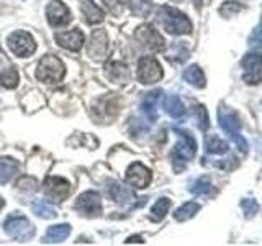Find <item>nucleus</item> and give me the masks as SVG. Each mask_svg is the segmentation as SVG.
Instances as JSON below:
<instances>
[{
    "label": "nucleus",
    "mask_w": 262,
    "mask_h": 246,
    "mask_svg": "<svg viewBox=\"0 0 262 246\" xmlns=\"http://www.w3.org/2000/svg\"><path fill=\"white\" fill-rule=\"evenodd\" d=\"M158 20L162 28L170 35H188L192 33V22L187 15L179 12L174 7H161L158 12Z\"/></svg>",
    "instance_id": "obj_1"
},
{
    "label": "nucleus",
    "mask_w": 262,
    "mask_h": 246,
    "mask_svg": "<svg viewBox=\"0 0 262 246\" xmlns=\"http://www.w3.org/2000/svg\"><path fill=\"white\" fill-rule=\"evenodd\" d=\"M218 120L220 127L223 128L229 138H233L236 146L239 148L241 153H248V141L239 135L241 130V120L237 117V113L231 109H228L226 105H220L218 109Z\"/></svg>",
    "instance_id": "obj_2"
},
{
    "label": "nucleus",
    "mask_w": 262,
    "mask_h": 246,
    "mask_svg": "<svg viewBox=\"0 0 262 246\" xmlns=\"http://www.w3.org/2000/svg\"><path fill=\"white\" fill-rule=\"evenodd\" d=\"M176 131H177L180 141L174 148V151H172V162H174V169L177 172H180V171H184L185 164L188 161L193 159V156L196 153V143L188 131L179 130V128H176Z\"/></svg>",
    "instance_id": "obj_3"
},
{
    "label": "nucleus",
    "mask_w": 262,
    "mask_h": 246,
    "mask_svg": "<svg viewBox=\"0 0 262 246\" xmlns=\"http://www.w3.org/2000/svg\"><path fill=\"white\" fill-rule=\"evenodd\" d=\"M66 74V66L64 63L56 56H45L39 61L38 69H36V77L48 84L53 82H59Z\"/></svg>",
    "instance_id": "obj_4"
},
{
    "label": "nucleus",
    "mask_w": 262,
    "mask_h": 246,
    "mask_svg": "<svg viewBox=\"0 0 262 246\" xmlns=\"http://www.w3.org/2000/svg\"><path fill=\"white\" fill-rule=\"evenodd\" d=\"M5 232L18 241H28L35 235V228L30 223V220L23 215H12L4 223Z\"/></svg>",
    "instance_id": "obj_5"
},
{
    "label": "nucleus",
    "mask_w": 262,
    "mask_h": 246,
    "mask_svg": "<svg viewBox=\"0 0 262 246\" xmlns=\"http://www.w3.org/2000/svg\"><path fill=\"white\" fill-rule=\"evenodd\" d=\"M7 45L12 49V53L20 56V57H27L31 56L36 51V43L33 36L27 31H13L10 36L7 38Z\"/></svg>",
    "instance_id": "obj_6"
},
{
    "label": "nucleus",
    "mask_w": 262,
    "mask_h": 246,
    "mask_svg": "<svg viewBox=\"0 0 262 246\" xmlns=\"http://www.w3.org/2000/svg\"><path fill=\"white\" fill-rule=\"evenodd\" d=\"M162 79V68L152 56H144L138 61V80L141 84H154Z\"/></svg>",
    "instance_id": "obj_7"
},
{
    "label": "nucleus",
    "mask_w": 262,
    "mask_h": 246,
    "mask_svg": "<svg viewBox=\"0 0 262 246\" xmlns=\"http://www.w3.org/2000/svg\"><path fill=\"white\" fill-rule=\"evenodd\" d=\"M241 66L244 69L243 79L249 86H256L262 82V53H249L243 57Z\"/></svg>",
    "instance_id": "obj_8"
},
{
    "label": "nucleus",
    "mask_w": 262,
    "mask_h": 246,
    "mask_svg": "<svg viewBox=\"0 0 262 246\" xmlns=\"http://www.w3.org/2000/svg\"><path fill=\"white\" fill-rule=\"evenodd\" d=\"M87 54L95 61H102L108 54V36L105 30H94L87 43Z\"/></svg>",
    "instance_id": "obj_9"
},
{
    "label": "nucleus",
    "mask_w": 262,
    "mask_h": 246,
    "mask_svg": "<svg viewBox=\"0 0 262 246\" xmlns=\"http://www.w3.org/2000/svg\"><path fill=\"white\" fill-rule=\"evenodd\" d=\"M136 39L141 43L143 46H146L147 49L151 51H162L166 43H164V38L158 33L154 27L151 25H141L138 30H136Z\"/></svg>",
    "instance_id": "obj_10"
},
{
    "label": "nucleus",
    "mask_w": 262,
    "mask_h": 246,
    "mask_svg": "<svg viewBox=\"0 0 262 246\" xmlns=\"http://www.w3.org/2000/svg\"><path fill=\"white\" fill-rule=\"evenodd\" d=\"M46 18L51 27H66L71 23L72 15L61 0H51L46 8Z\"/></svg>",
    "instance_id": "obj_11"
},
{
    "label": "nucleus",
    "mask_w": 262,
    "mask_h": 246,
    "mask_svg": "<svg viewBox=\"0 0 262 246\" xmlns=\"http://www.w3.org/2000/svg\"><path fill=\"white\" fill-rule=\"evenodd\" d=\"M76 209L87 217H98L102 213V200L100 195L94 191H87L76 202Z\"/></svg>",
    "instance_id": "obj_12"
},
{
    "label": "nucleus",
    "mask_w": 262,
    "mask_h": 246,
    "mask_svg": "<svg viewBox=\"0 0 262 246\" xmlns=\"http://www.w3.org/2000/svg\"><path fill=\"white\" fill-rule=\"evenodd\" d=\"M45 191L53 200L62 202L71 194V184L62 177H48L45 180Z\"/></svg>",
    "instance_id": "obj_13"
},
{
    "label": "nucleus",
    "mask_w": 262,
    "mask_h": 246,
    "mask_svg": "<svg viewBox=\"0 0 262 246\" xmlns=\"http://www.w3.org/2000/svg\"><path fill=\"white\" fill-rule=\"evenodd\" d=\"M151 179H152L151 171L146 166H143L141 162H133L126 169V180H128V184H131L133 187L144 189L149 186Z\"/></svg>",
    "instance_id": "obj_14"
},
{
    "label": "nucleus",
    "mask_w": 262,
    "mask_h": 246,
    "mask_svg": "<svg viewBox=\"0 0 262 246\" xmlns=\"http://www.w3.org/2000/svg\"><path fill=\"white\" fill-rule=\"evenodd\" d=\"M56 41L62 46L64 49H69V51H79L84 45V33L79 28L71 30V31H62V33H56Z\"/></svg>",
    "instance_id": "obj_15"
},
{
    "label": "nucleus",
    "mask_w": 262,
    "mask_h": 246,
    "mask_svg": "<svg viewBox=\"0 0 262 246\" xmlns=\"http://www.w3.org/2000/svg\"><path fill=\"white\" fill-rule=\"evenodd\" d=\"M105 74L115 84H128L129 82V69L128 66L118 61H112L105 66Z\"/></svg>",
    "instance_id": "obj_16"
},
{
    "label": "nucleus",
    "mask_w": 262,
    "mask_h": 246,
    "mask_svg": "<svg viewBox=\"0 0 262 246\" xmlns=\"http://www.w3.org/2000/svg\"><path fill=\"white\" fill-rule=\"evenodd\" d=\"M80 10L84 18L89 25H97V23H102L105 18V13L100 7H97L92 0H82L80 2Z\"/></svg>",
    "instance_id": "obj_17"
},
{
    "label": "nucleus",
    "mask_w": 262,
    "mask_h": 246,
    "mask_svg": "<svg viewBox=\"0 0 262 246\" xmlns=\"http://www.w3.org/2000/svg\"><path fill=\"white\" fill-rule=\"evenodd\" d=\"M162 105H164V110H166L172 118H176V120L185 118V107L177 95H167L164 98Z\"/></svg>",
    "instance_id": "obj_18"
},
{
    "label": "nucleus",
    "mask_w": 262,
    "mask_h": 246,
    "mask_svg": "<svg viewBox=\"0 0 262 246\" xmlns=\"http://www.w3.org/2000/svg\"><path fill=\"white\" fill-rule=\"evenodd\" d=\"M161 90H154V92H149L143 100V105L141 109L144 112V115L147 118H149V121H156V118H158V112H156V107H158V100L161 97Z\"/></svg>",
    "instance_id": "obj_19"
},
{
    "label": "nucleus",
    "mask_w": 262,
    "mask_h": 246,
    "mask_svg": "<svg viewBox=\"0 0 262 246\" xmlns=\"http://www.w3.org/2000/svg\"><path fill=\"white\" fill-rule=\"evenodd\" d=\"M20 164L12 158H2L0 159V182L7 184L8 180H12L15 174L18 172Z\"/></svg>",
    "instance_id": "obj_20"
},
{
    "label": "nucleus",
    "mask_w": 262,
    "mask_h": 246,
    "mask_svg": "<svg viewBox=\"0 0 262 246\" xmlns=\"http://www.w3.org/2000/svg\"><path fill=\"white\" fill-rule=\"evenodd\" d=\"M71 233V225L68 223H61V225H54L48 230V233L45 236V243H61Z\"/></svg>",
    "instance_id": "obj_21"
},
{
    "label": "nucleus",
    "mask_w": 262,
    "mask_h": 246,
    "mask_svg": "<svg viewBox=\"0 0 262 246\" xmlns=\"http://www.w3.org/2000/svg\"><path fill=\"white\" fill-rule=\"evenodd\" d=\"M184 79L188 82L190 86L196 87V89H203L205 84H207V80H205V74L203 71L199 68L196 64L190 66V68H187L184 71Z\"/></svg>",
    "instance_id": "obj_22"
},
{
    "label": "nucleus",
    "mask_w": 262,
    "mask_h": 246,
    "mask_svg": "<svg viewBox=\"0 0 262 246\" xmlns=\"http://www.w3.org/2000/svg\"><path fill=\"white\" fill-rule=\"evenodd\" d=\"M18 84V72L13 66H7V68H0V87L13 89Z\"/></svg>",
    "instance_id": "obj_23"
},
{
    "label": "nucleus",
    "mask_w": 262,
    "mask_h": 246,
    "mask_svg": "<svg viewBox=\"0 0 262 246\" xmlns=\"http://www.w3.org/2000/svg\"><path fill=\"white\" fill-rule=\"evenodd\" d=\"M199 210H200V205L196 202H187L182 205V207H179L176 210L174 217L179 221H185V220H190L192 217H195L196 213H199Z\"/></svg>",
    "instance_id": "obj_24"
},
{
    "label": "nucleus",
    "mask_w": 262,
    "mask_h": 246,
    "mask_svg": "<svg viewBox=\"0 0 262 246\" xmlns=\"http://www.w3.org/2000/svg\"><path fill=\"white\" fill-rule=\"evenodd\" d=\"M110 195L113 197V200H117L118 203H126L133 199V192L128 187L121 186L118 182H113L110 187Z\"/></svg>",
    "instance_id": "obj_25"
},
{
    "label": "nucleus",
    "mask_w": 262,
    "mask_h": 246,
    "mask_svg": "<svg viewBox=\"0 0 262 246\" xmlns=\"http://www.w3.org/2000/svg\"><path fill=\"white\" fill-rule=\"evenodd\" d=\"M229 150V145L225 139L218 138L216 135H210L207 138V151L210 154H225Z\"/></svg>",
    "instance_id": "obj_26"
},
{
    "label": "nucleus",
    "mask_w": 262,
    "mask_h": 246,
    "mask_svg": "<svg viewBox=\"0 0 262 246\" xmlns=\"http://www.w3.org/2000/svg\"><path fill=\"white\" fill-rule=\"evenodd\" d=\"M170 209V200L166 199V197H161V199L156 202L152 205V209H151V220L152 221H161L164 220V217H166V213L169 212Z\"/></svg>",
    "instance_id": "obj_27"
},
{
    "label": "nucleus",
    "mask_w": 262,
    "mask_h": 246,
    "mask_svg": "<svg viewBox=\"0 0 262 246\" xmlns=\"http://www.w3.org/2000/svg\"><path fill=\"white\" fill-rule=\"evenodd\" d=\"M100 105H102V109H97V112L100 113L98 117L100 118H103V120H112L115 115H117V112H118V105H117V102H115V98H103V100L100 102Z\"/></svg>",
    "instance_id": "obj_28"
},
{
    "label": "nucleus",
    "mask_w": 262,
    "mask_h": 246,
    "mask_svg": "<svg viewBox=\"0 0 262 246\" xmlns=\"http://www.w3.org/2000/svg\"><path fill=\"white\" fill-rule=\"evenodd\" d=\"M126 4L131 8V12L138 16H147L152 10L149 0H126Z\"/></svg>",
    "instance_id": "obj_29"
},
{
    "label": "nucleus",
    "mask_w": 262,
    "mask_h": 246,
    "mask_svg": "<svg viewBox=\"0 0 262 246\" xmlns=\"http://www.w3.org/2000/svg\"><path fill=\"white\" fill-rule=\"evenodd\" d=\"M33 212H35L38 217H43V218H53L56 215L54 207L48 200H36L33 203Z\"/></svg>",
    "instance_id": "obj_30"
},
{
    "label": "nucleus",
    "mask_w": 262,
    "mask_h": 246,
    "mask_svg": "<svg viewBox=\"0 0 262 246\" xmlns=\"http://www.w3.org/2000/svg\"><path fill=\"white\" fill-rule=\"evenodd\" d=\"M193 113H195V120H196V125L202 131H207L210 127V120H208V113L205 110L203 105H195L193 107Z\"/></svg>",
    "instance_id": "obj_31"
},
{
    "label": "nucleus",
    "mask_w": 262,
    "mask_h": 246,
    "mask_svg": "<svg viewBox=\"0 0 262 246\" xmlns=\"http://www.w3.org/2000/svg\"><path fill=\"white\" fill-rule=\"evenodd\" d=\"M190 191L195 195H207L211 191V184L207 177H200V179L195 180V184L190 187Z\"/></svg>",
    "instance_id": "obj_32"
},
{
    "label": "nucleus",
    "mask_w": 262,
    "mask_h": 246,
    "mask_svg": "<svg viewBox=\"0 0 262 246\" xmlns=\"http://www.w3.org/2000/svg\"><path fill=\"white\" fill-rule=\"evenodd\" d=\"M243 5L239 2H225L220 7V13L225 16V18H229V16H234L236 13H239L243 10Z\"/></svg>",
    "instance_id": "obj_33"
},
{
    "label": "nucleus",
    "mask_w": 262,
    "mask_h": 246,
    "mask_svg": "<svg viewBox=\"0 0 262 246\" xmlns=\"http://www.w3.org/2000/svg\"><path fill=\"white\" fill-rule=\"evenodd\" d=\"M241 209L244 212V215L248 218H251V217H254L257 213L259 205H257L256 200H252V199H244V200H241Z\"/></svg>",
    "instance_id": "obj_34"
},
{
    "label": "nucleus",
    "mask_w": 262,
    "mask_h": 246,
    "mask_svg": "<svg viewBox=\"0 0 262 246\" xmlns=\"http://www.w3.org/2000/svg\"><path fill=\"white\" fill-rule=\"evenodd\" d=\"M249 46L254 49H260L262 48V20L259 23V27L252 31V35L249 36Z\"/></svg>",
    "instance_id": "obj_35"
},
{
    "label": "nucleus",
    "mask_w": 262,
    "mask_h": 246,
    "mask_svg": "<svg viewBox=\"0 0 262 246\" xmlns=\"http://www.w3.org/2000/svg\"><path fill=\"white\" fill-rule=\"evenodd\" d=\"M36 180L33 179V177H21L20 180H18V187L20 189H23V191H35L36 189Z\"/></svg>",
    "instance_id": "obj_36"
},
{
    "label": "nucleus",
    "mask_w": 262,
    "mask_h": 246,
    "mask_svg": "<svg viewBox=\"0 0 262 246\" xmlns=\"http://www.w3.org/2000/svg\"><path fill=\"white\" fill-rule=\"evenodd\" d=\"M103 2H105L106 7H108V10H110L112 13H120L121 5H120L118 0H103Z\"/></svg>",
    "instance_id": "obj_37"
},
{
    "label": "nucleus",
    "mask_w": 262,
    "mask_h": 246,
    "mask_svg": "<svg viewBox=\"0 0 262 246\" xmlns=\"http://www.w3.org/2000/svg\"><path fill=\"white\" fill-rule=\"evenodd\" d=\"M126 243H144L141 236H131L126 240Z\"/></svg>",
    "instance_id": "obj_38"
},
{
    "label": "nucleus",
    "mask_w": 262,
    "mask_h": 246,
    "mask_svg": "<svg viewBox=\"0 0 262 246\" xmlns=\"http://www.w3.org/2000/svg\"><path fill=\"white\" fill-rule=\"evenodd\" d=\"M179 2H180V0H179ZM192 2L200 8V7H203V5H208L210 0H192Z\"/></svg>",
    "instance_id": "obj_39"
},
{
    "label": "nucleus",
    "mask_w": 262,
    "mask_h": 246,
    "mask_svg": "<svg viewBox=\"0 0 262 246\" xmlns=\"http://www.w3.org/2000/svg\"><path fill=\"white\" fill-rule=\"evenodd\" d=\"M4 205H5V200L2 199V197H0V210H2V209H4Z\"/></svg>",
    "instance_id": "obj_40"
},
{
    "label": "nucleus",
    "mask_w": 262,
    "mask_h": 246,
    "mask_svg": "<svg viewBox=\"0 0 262 246\" xmlns=\"http://www.w3.org/2000/svg\"><path fill=\"white\" fill-rule=\"evenodd\" d=\"M4 59V53L2 51H0V61H2Z\"/></svg>",
    "instance_id": "obj_41"
}]
</instances>
